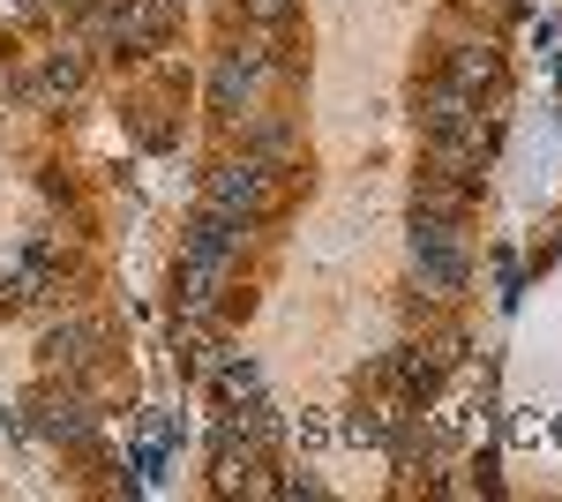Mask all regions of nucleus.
<instances>
[{
	"instance_id": "nucleus-1",
	"label": "nucleus",
	"mask_w": 562,
	"mask_h": 502,
	"mask_svg": "<svg viewBox=\"0 0 562 502\" xmlns=\"http://www.w3.org/2000/svg\"><path fill=\"white\" fill-rule=\"evenodd\" d=\"M413 263H420L428 293H458L465 286V241H458V225L435 217V210H413Z\"/></svg>"
},
{
	"instance_id": "nucleus-2",
	"label": "nucleus",
	"mask_w": 562,
	"mask_h": 502,
	"mask_svg": "<svg viewBox=\"0 0 562 502\" xmlns=\"http://www.w3.org/2000/svg\"><path fill=\"white\" fill-rule=\"evenodd\" d=\"M211 210H233V217H262L270 210V196H278V180H270V166L262 158H225V166L211 172Z\"/></svg>"
},
{
	"instance_id": "nucleus-3",
	"label": "nucleus",
	"mask_w": 562,
	"mask_h": 502,
	"mask_svg": "<svg viewBox=\"0 0 562 502\" xmlns=\"http://www.w3.org/2000/svg\"><path fill=\"white\" fill-rule=\"evenodd\" d=\"M262 83V53L256 45H248V53H240V45H233V53H225V60H217V83H211V105L217 113H240V105H248V90Z\"/></svg>"
},
{
	"instance_id": "nucleus-4",
	"label": "nucleus",
	"mask_w": 562,
	"mask_h": 502,
	"mask_svg": "<svg viewBox=\"0 0 562 502\" xmlns=\"http://www.w3.org/2000/svg\"><path fill=\"white\" fill-rule=\"evenodd\" d=\"M98 323H90V315H68V323H60V331H45V368H83L90 353H98Z\"/></svg>"
},
{
	"instance_id": "nucleus-5",
	"label": "nucleus",
	"mask_w": 562,
	"mask_h": 502,
	"mask_svg": "<svg viewBox=\"0 0 562 502\" xmlns=\"http://www.w3.org/2000/svg\"><path fill=\"white\" fill-rule=\"evenodd\" d=\"M442 83H458L465 98H473V90H495V83H503V60H495V45H458Z\"/></svg>"
},
{
	"instance_id": "nucleus-6",
	"label": "nucleus",
	"mask_w": 562,
	"mask_h": 502,
	"mask_svg": "<svg viewBox=\"0 0 562 502\" xmlns=\"http://www.w3.org/2000/svg\"><path fill=\"white\" fill-rule=\"evenodd\" d=\"M240 233H248V217H233V210H211V217L188 233V255H203V263H225V255L240 248Z\"/></svg>"
},
{
	"instance_id": "nucleus-7",
	"label": "nucleus",
	"mask_w": 562,
	"mask_h": 502,
	"mask_svg": "<svg viewBox=\"0 0 562 502\" xmlns=\"http://www.w3.org/2000/svg\"><path fill=\"white\" fill-rule=\"evenodd\" d=\"M38 427H45V435H60V443H83L90 427H98V413H90V398H76V390H60V398H45Z\"/></svg>"
},
{
	"instance_id": "nucleus-8",
	"label": "nucleus",
	"mask_w": 562,
	"mask_h": 502,
	"mask_svg": "<svg viewBox=\"0 0 562 502\" xmlns=\"http://www.w3.org/2000/svg\"><path fill=\"white\" fill-rule=\"evenodd\" d=\"M105 31H113L121 45H150L158 31H166V0H128V8H113Z\"/></svg>"
},
{
	"instance_id": "nucleus-9",
	"label": "nucleus",
	"mask_w": 562,
	"mask_h": 502,
	"mask_svg": "<svg viewBox=\"0 0 562 502\" xmlns=\"http://www.w3.org/2000/svg\"><path fill=\"white\" fill-rule=\"evenodd\" d=\"M435 376H442V353H428V345H405V353L390 360V382H397L405 398H428Z\"/></svg>"
},
{
	"instance_id": "nucleus-10",
	"label": "nucleus",
	"mask_w": 562,
	"mask_h": 502,
	"mask_svg": "<svg viewBox=\"0 0 562 502\" xmlns=\"http://www.w3.org/2000/svg\"><path fill=\"white\" fill-rule=\"evenodd\" d=\"M217 278H225V263H203V255H188V270H180V308L188 315H203L217 300Z\"/></svg>"
},
{
	"instance_id": "nucleus-11",
	"label": "nucleus",
	"mask_w": 562,
	"mask_h": 502,
	"mask_svg": "<svg viewBox=\"0 0 562 502\" xmlns=\"http://www.w3.org/2000/svg\"><path fill=\"white\" fill-rule=\"evenodd\" d=\"M83 83V60H76V53H53V60H45V90H76Z\"/></svg>"
},
{
	"instance_id": "nucleus-12",
	"label": "nucleus",
	"mask_w": 562,
	"mask_h": 502,
	"mask_svg": "<svg viewBox=\"0 0 562 502\" xmlns=\"http://www.w3.org/2000/svg\"><path fill=\"white\" fill-rule=\"evenodd\" d=\"M217 390H225V398H256V368H248V360H225V368H217Z\"/></svg>"
},
{
	"instance_id": "nucleus-13",
	"label": "nucleus",
	"mask_w": 562,
	"mask_h": 502,
	"mask_svg": "<svg viewBox=\"0 0 562 502\" xmlns=\"http://www.w3.org/2000/svg\"><path fill=\"white\" fill-rule=\"evenodd\" d=\"M173 353H180V368H203V323H180Z\"/></svg>"
},
{
	"instance_id": "nucleus-14",
	"label": "nucleus",
	"mask_w": 562,
	"mask_h": 502,
	"mask_svg": "<svg viewBox=\"0 0 562 502\" xmlns=\"http://www.w3.org/2000/svg\"><path fill=\"white\" fill-rule=\"evenodd\" d=\"M248 15H256V23H278V15H285V0H248Z\"/></svg>"
}]
</instances>
